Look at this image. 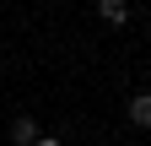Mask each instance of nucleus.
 <instances>
[{
    "mask_svg": "<svg viewBox=\"0 0 151 146\" xmlns=\"http://www.w3.org/2000/svg\"><path fill=\"white\" fill-rule=\"evenodd\" d=\"M97 16L108 27H129V16H135V6L129 0H97Z\"/></svg>",
    "mask_w": 151,
    "mask_h": 146,
    "instance_id": "nucleus-2",
    "label": "nucleus"
},
{
    "mask_svg": "<svg viewBox=\"0 0 151 146\" xmlns=\"http://www.w3.org/2000/svg\"><path fill=\"white\" fill-rule=\"evenodd\" d=\"M146 81H151V70H146Z\"/></svg>",
    "mask_w": 151,
    "mask_h": 146,
    "instance_id": "nucleus-5",
    "label": "nucleus"
},
{
    "mask_svg": "<svg viewBox=\"0 0 151 146\" xmlns=\"http://www.w3.org/2000/svg\"><path fill=\"white\" fill-rule=\"evenodd\" d=\"M32 146H65V141H60V135H38Z\"/></svg>",
    "mask_w": 151,
    "mask_h": 146,
    "instance_id": "nucleus-4",
    "label": "nucleus"
},
{
    "mask_svg": "<svg viewBox=\"0 0 151 146\" xmlns=\"http://www.w3.org/2000/svg\"><path fill=\"white\" fill-rule=\"evenodd\" d=\"M124 114H129L135 130H151V92H135V98L124 103Z\"/></svg>",
    "mask_w": 151,
    "mask_h": 146,
    "instance_id": "nucleus-3",
    "label": "nucleus"
},
{
    "mask_svg": "<svg viewBox=\"0 0 151 146\" xmlns=\"http://www.w3.org/2000/svg\"><path fill=\"white\" fill-rule=\"evenodd\" d=\"M6 135H11V146H32L43 130H38V119H32V114H16V119L6 124Z\"/></svg>",
    "mask_w": 151,
    "mask_h": 146,
    "instance_id": "nucleus-1",
    "label": "nucleus"
}]
</instances>
